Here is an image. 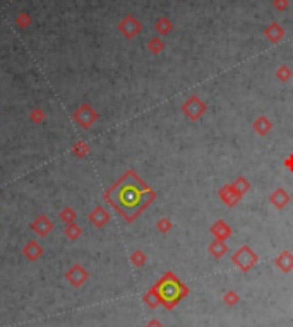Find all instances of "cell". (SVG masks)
Wrapping results in <instances>:
<instances>
[{"label": "cell", "mask_w": 293, "mask_h": 327, "mask_svg": "<svg viewBox=\"0 0 293 327\" xmlns=\"http://www.w3.org/2000/svg\"><path fill=\"white\" fill-rule=\"evenodd\" d=\"M182 110H184V113L187 115L191 120H197V118H201L202 115H204V111H206V105L202 103L201 98H197V96H191L187 101L182 105Z\"/></svg>", "instance_id": "5b68a950"}, {"label": "cell", "mask_w": 293, "mask_h": 327, "mask_svg": "<svg viewBox=\"0 0 293 327\" xmlns=\"http://www.w3.org/2000/svg\"><path fill=\"white\" fill-rule=\"evenodd\" d=\"M72 151H74V154H76L77 158H84L86 154H88L89 148H88V144L81 141V143H76V144H74V148H72Z\"/></svg>", "instance_id": "484cf974"}, {"label": "cell", "mask_w": 293, "mask_h": 327, "mask_svg": "<svg viewBox=\"0 0 293 327\" xmlns=\"http://www.w3.org/2000/svg\"><path fill=\"white\" fill-rule=\"evenodd\" d=\"M252 127H254V130H256L259 136H266L271 130V128H273V123H271V120L268 117L261 115V117L256 118V122L252 123Z\"/></svg>", "instance_id": "9a60e30c"}, {"label": "cell", "mask_w": 293, "mask_h": 327, "mask_svg": "<svg viewBox=\"0 0 293 327\" xmlns=\"http://www.w3.org/2000/svg\"><path fill=\"white\" fill-rule=\"evenodd\" d=\"M89 221H91V225H94L96 228H103L110 221V214L106 213L105 208L98 206V208H94L91 213H89Z\"/></svg>", "instance_id": "8fae6325"}, {"label": "cell", "mask_w": 293, "mask_h": 327, "mask_svg": "<svg viewBox=\"0 0 293 327\" xmlns=\"http://www.w3.org/2000/svg\"><path fill=\"white\" fill-rule=\"evenodd\" d=\"M226 252H228V247H226L225 242H221V240H214V242L209 245V253L213 257H216V259L225 257Z\"/></svg>", "instance_id": "ac0fdd59"}, {"label": "cell", "mask_w": 293, "mask_h": 327, "mask_svg": "<svg viewBox=\"0 0 293 327\" xmlns=\"http://www.w3.org/2000/svg\"><path fill=\"white\" fill-rule=\"evenodd\" d=\"M141 29H143V24H141L134 16H126L119 24V31L126 38H129V40L136 38L137 34L141 33Z\"/></svg>", "instance_id": "8992f818"}, {"label": "cell", "mask_w": 293, "mask_h": 327, "mask_svg": "<svg viewBox=\"0 0 293 327\" xmlns=\"http://www.w3.org/2000/svg\"><path fill=\"white\" fill-rule=\"evenodd\" d=\"M291 69L288 67V66H281V67H278V71H276V77L281 83H288L290 81V77H291Z\"/></svg>", "instance_id": "cb8c5ba5"}, {"label": "cell", "mask_w": 293, "mask_h": 327, "mask_svg": "<svg viewBox=\"0 0 293 327\" xmlns=\"http://www.w3.org/2000/svg\"><path fill=\"white\" fill-rule=\"evenodd\" d=\"M156 228L161 233H168V231L171 230V223H170V219H166V218H161L158 221V225H156Z\"/></svg>", "instance_id": "83f0119b"}, {"label": "cell", "mask_w": 293, "mask_h": 327, "mask_svg": "<svg viewBox=\"0 0 293 327\" xmlns=\"http://www.w3.org/2000/svg\"><path fill=\"white\" fill-rule=\"evenodd\" d=\"M29 23H31V19H29V16H26V14H21L19 17H17V24L21 26V28H26Z\"/></svg>", "instance_id": "4dcf8cb0"}, {"label": "cell", "mask_w": 293, "mask_h": 327, "mask_svg": "<svg viewBox=\"0 0 293 327\" xmlns=\"http://www.w3.org/2000/svg\"><path fill=\"white\" fill-rule=\"evenodd\" d=\"M88 278H89V273L86 271L83 266L81 264H74L71 269L66 273V279L69 283H71L74 288H79V286H83L86 281H88Z\"/></svg>", "instance_id": "52a82bcc"}, {"label": "cell", "mask_w": 293, "mask_h": 327, "mask_svg": "<svg viewBox=\"0 0 293 327\" xmlns=\"http://www.w3.org/2000/svg\"><path fill=\"white\" fill-rule=\"evenodd\" d=\"M273 6L278 12H285L290 7V0H273Z\"/></svg>", "instance_id": "f1b7e54d"}, {"label": "cell", "mask_w": 293, "mask_h": 327, "mask_svg": "<svg viewBox=\"0 0 293 327\" xmlns=\"http://www.w3.org/2000/svg\"><path fill=\"white\" fill-rule=\"evenodd\" d=\"M154 197L156 193L132 170L126 171L105 193V199L126 218V221H134L148 208L149 202L154 201Z\"/></svg>", "instance_id": "6da1fadb"}, {"label": "cell", "mask_w": 293, "mask_h": 327, "mask_svg": "<svg viewBox=\"0 0 293 327\" xmlns=\"http://www.w3.org/2000/svg\"><path fill=\"white\" fill-rule=\"evenodd\" d=\"M148 50L153 55H159L163 50H165V41H163L161 38H153V40L148 43Z\"/></svg>", "instance_id": "d6986e66"}, {"label": "cell", "mask_w": 293, "mask_h": 327, "mask_svg": "<svg viewBox=\"0 0 293 327\" xmlns=\"http://www.w3.org/2000/svg\"><path fill=\"white\" fill-rule=\"evenodd\" d=\"M235 187V190L240 193V195H245V193L249 192V188H251V183L247 182V180L244 178V176H239V178L235 180L233 183H231Z\"/></svg>", "instance_id": "7402d4cb"}, {"label": "cell", "mask_w": 293, "mask_h": 327, "mask_svg": "<svg viewBox=\"0 0 293 327\" xmlns=\"http://www.w3.org/2000/svg\"><path fill=\"white\" fill-rule=\"evenodd\" d=\"M276 266L283 271V273H290V271H293V253L288 250L283 252L276 259Z\"/></svg>", "instance_id": "2e32d148"}, {"label": "cell", "mask_w": 293, "mask_h": 327, "mask_svg": "<svg viewBox=\"0 0 293 327\" xmlns=\"http://www.w3.org/2000/svg\"><path fill=\"white\" fill-rule=\"evenodd\" d=\"M219 197H221V201L225 202V204H228L230 208H233V206L242 199L244 195H240V193L235 190L233 185L230 183V185H225V187L219 190Z\"/></svg>", "instance_id": "9c48e42d"}, {"label": "cell", "mask_w": 293, "mask_h": 327, "mask_svg": "<svg viewBox=\"0 0 293 327\" xmlns=\"http://www.w3.org/2000/svg\"><path fill=\"white\" fill-rule=\"evenodd\" d=\"M154 29H156V33H159L161 36H166V34H170L171 29H173V23H171L166 16H163L154 23Z\"/></svg>", "instance_id": "e0dca14e"}, {"label": "cell", "mask_w": 293, "mask_h": 327, "mask_svg": "<svg viewBox=\"0 0 293 327\" xmlns=\"http://www.w3.org/2000/svg\"><path fill=\"white\" fill-rule=\"evenodd\" d=\"M211 233L214 235V238H216V240L225 242L226 238H230V236H231V228L228 226L223 219H218V221L211 226Z\"/></svg>", "instance_id": "7c38bea8"}, {"label": "cell", "mask_w": 293, "mask_h": 327, "mask_svg": "<svg viewBox=\"0 0 293 327\" xmlns=\"http://www.w3.org/2000/svg\"><path fill=\"white\" fill-rule=\"evenodd\" d=\"M31 228H33L34 233H38L40 236H48L50 231L53 230V223H51V219L48 216L41 214V216H38L31 223Z\"/></svg>", "instance_id": "ba28073f"}, {"label": "cell", "mask_w": 293, "mask_h": 327, "mask_svg": "<svg viewBox=\"0 0 293 327\" xmlns=\"http://www.w3.org/2000/svg\"><path fill=\"white\" fill-rule=\"evenodd\" d=\"M153 290L156 291L159 303H161L166 310H173L177 305H179L180 300L189 295L187 286H185L184 283H180L179 278H177L173 273H166L165 276L153 286Z\"/></svg>", "instance_id": "7a4b0ae2"}, {"label": "cell", "mask_w": 293, "mask_h": 327, "mask_svg": "<svg viewBox=\"0 0 293 327\" xmlns=\"http://www.w3.org/2000/svg\"><path fill=\"white\" fill-rule=\"evenodd\" d=\"M223 302H225V305H228V307H233V305L240 302V296L239 293H235L233 290H230V291H226L225 296H223Z\"/></svg>", "instance_id": "d4e9b609"}, {"label": "cell", "mask_w": 293, "mask_h": 327, "mask_svg": "<svg viewBox=\"0 0 293 327\" xmlns=\"http://www.w3.org/2000/svg\"><path fill=\"white\" fill-rule=\"evenodd\" d=\"M285 165H286L288 170L293 171V154H290V156L286 158V160H285Z\"/></svg>", "instance_id": "1f68e13d"}, {"label": "cell", "mask_w": 293, "mask_h": 327, "mask_svg": "<svg viewBox=\"0 0 293 327\" xmlns=\"http://www.w3.org/2000/svg\"><path fill=\"white\" fill-rule=\"evenodd\" d=\"M269 201L274 208L283 209V208H286V204L290 202V195H288V192L285 190V188H278V190H274L273 193H271Z\"/></svg>", "instance_id": "4fadbf2b"}, {"label": "cell", "mask_w": 293, "mask_h": 327, "mask_svg": "<svg viewBox=\"0 0 293 327\" xmlns=\"http://www.w3.org/2000/svg\"><path fill=\"white\" fill-rule=\"evenodd\" d=\"M24 257L26 259H29V260H38L40 257L43 255V248H41V245L38 243V242H34V240H31V242H28V245L24 247Z\"/></svg>", "instance_id": "5bb4252c"}, {"label": "cell", "mask_w": 293, "mask_h": 327, "mask_svg": "<svg viewBox=\"0 0 293 327\" xmlns=\"http://www.w3.org/2000/svg\"><path fill=\"white\" fill-rule=\"evenodd\" d=\"M64 235H66L69 240H77L81 235V228L77 226L76 223H69V225L64 228Z\"/></svg>", "instance_id": "44dd1931"}, {"label": "cell", "mask_w": 293, "mask_h": 327, "mask_svg": "<svg viewBox=\"0 0 293 327\" xmlns=\"http://www.w3.org/2000/svg\"><path fill=\"white\" fill-rule=\"evenodd\" d=\"M131 260H132V264H134L136 268H141V266H144V262H146V255L141 250H136L131 255Z\"/></svg>", "instance_id": "4316f807"}, {"label": "cell", "mask_w": 293, "mask_h": 327, "mask_svg": "<svg viewBox=\"0 0 293 327\" xmlns=\"http://www.w3.org/2000/svg\"><path fill=\"white\" fill-rule=\"evenodd\" d=\"M143 300H144V303L148 305L149 308H156L158 305H161V303H159V298H158L156 291H154L153 288H151V290L148 291V293H146V295L143 296Z\"/></svg>", "instance_id": "ffe728a7"}, {"label": "cell", "mask_w": 293, "mask_h": 327, "mask_svg": "<svg viewBox=\"0 0 293 327\" xmlns=\"http://www.w3.org/2000/svg\"><path fill=\"white\" fill-rule=\"evenodd\" d=\"M285 34H286L285 28L279 23H271L268 28L264 29V36L268 38L271 43H279L285 38Z\"/></svg>", "instance_id": "30bf717a"}, {"label": "cell", "mask_w": 293, "mask_h": 327, "mask_svg": "<svg viewBox=\"0 0 293 327\" xmlns=\"http://www.w3.org/2000/svg\"><path fill=\"white\" fill-rule=\"evenodd\" d=\"M60 219H62L66 225H69V223H74V219H76V211L72 209V208H64L62 211H60Z\"/></svg>", "instance_id": "603a6c76"}, {"label": "cell", "mask_w": 293, "mask_h": 327, "mask_svg": "<svg viewBox=\"0 0 293 327\" xmlns=\"http://www.w3.org/2000/svg\"><path fill=\"white\" fill-rule=\"evenodd\" d=\"M96 118H98V113L91 108V106L88 105V103L81 105L79 108L74 111V120H76V123H77L79 127H83V128H89L94 122H96Z\"/></svg>", "instance_id": "277c9868"}, {"label": "cell", "mask_w": 293, "mask_h": 327, "mask_svg": "<svg viewBox=\"0 0 293 327\" xmlns=\"http://www.w3.org/2000/svg\"><path fill=\"white\" fill-rule=\"evenodd\" d=\"M146 327H163V325H161V324H159V322H158V320H151V322H149V324H148V325H146Z\"/></svg>", "instance_id": "d6a6232c"}, {"label": "cell", "mask_w": 293, "mask_h": 327, "mask_svg": "<svg viewBox=\"0 0 293 327\" xmlns=\"http://www.w3.org/2000/svg\"><path fill=\"white\" fill-rule=\"evenodd\" d=\"M31 120H33V122H36V123H40V122H43V120H45V113H43L41 110L36 108L31 113Z\"/></svg>", "instance_id": "f546056e"}, {"label": "cell", "mask_w": 293, "mask_h": 327, "mask_svg": "<svg viewBox=\"0 0 293 327\" xmlns=\"http://www.w3.org/2000/svg\"><path fill=\"white\" fill-rule=\"evenodd\" d=\"M231 260H233V264L239 268L240 271H244V273H247V271H251L254 266L257 264V253L252 250L249 245H242V247L237 250L233 255H231Z\"/></svg>", "instance_id": "3957f363"}]
</instances>
